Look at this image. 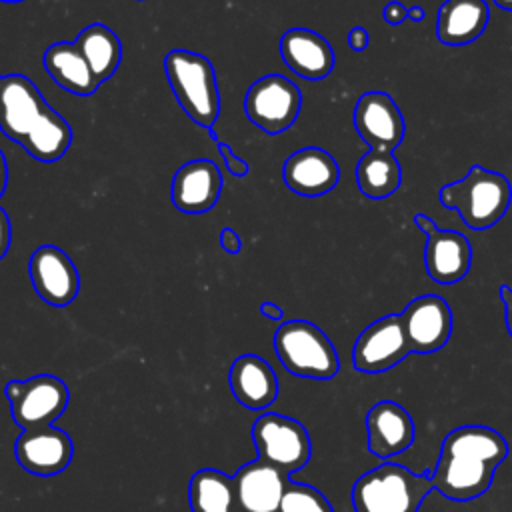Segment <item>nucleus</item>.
Masks as SVG:
<instances>
[{
	"mask_svg": "<svg viewBox=\"0 0 512 512\" xmlns=\"http://www.w3.org/2000/svg\"><path fill=\"white\" fill-rule=\"evenodd\" d=\"M72 142V128L68 122L54 112L48 104L42 108L40 116L28 130L22 146L28 154L42 162H54L62 158Z\"/></svg>",
	"mask_w": 512,
	"mask_h": 512,
	"instance_id": "obj_24",
	"label": "nucleus"
},
{
	"mask_svg": "<svg viewBox=\"0 0 512 512\" xmlns=\"http://www.w3.org/2000/svg\"><path fill=\"white\" fill-rule=\"evenodd\" d=\"M300 88L280 74L258 78L244 96L248 120L268 134H280L290 128L300 112Z\"/></svg>",
	"mask_w": 512,
	"mask_h": 512,
	"instance_id": "obj_8",
	"label": "nucleus"
},
{
	"mask_svg": "<svg viewBox=\"0 0 512 512\" xmlns=\"http://www.w3.org/2000/svg\"><path fill=\"white\" fill-rule=\"evenodd\" d=\"M500 300L504 304V318H506V330L512 338V288L502 284L500 286Z\"/></svg>",
	"mask_w": 512,
	"mask_h": 512,
	"instance_id": "obj_34",
	"label": "nucleus"
},
{
	"mask_svg": "<svg viewBox=\"0 0 512 512\" xmlns=\"http://www.w3.org/2000/svg\"><path fill=\"white\" fill-rule=\"evenodd\" d=\"M358 188L372 200L392 196L402 184V168L390 150H370L356 164Z\"/></svg>",
	"mask_w": 512,
	"mask_h": 512,
	"instance_id": "obj_25",
	"label": "nucleus"
},
{
	"mask_svg": "<svg viewBox=\"0 0 512 512\" xmlns=\"http://www.w3.org/2000/svg\"><path fill=\"white\" fill-rule=\"evenodd\" d=\"M382 18H384L390 26H398V24H402L404 20H408V8H406L402 2L392 0V2H388V4L384 6Z\"/></svg>",
	"mask_w": 512,
	"mask_h": 512,
	"instance_id": "obj_30",
	"label": "nucleus"
},
{
	"mask_svg": "<svg viewBox=\"0 0 512 512\" xmlns=\"http://www.w3.org/2000/svg\"><path fill=\"white\" fill-rule=\"evenodd\" d=\"M14 454L26 472L36 476H54L68 468L74 456V444L64 430L56 426H42L22 430L14 442Z\"/></svg>",
	"mask_w": 512,
	"mask_h": 512,
	"instance_id": "obj_13",
	"label": "nucleus"
},
{
	"mask_svg": "<svg viewBox=\"0 0 512 512\" xmlns=\"http://www.w3.org/2000/svg\"><path fill=\"white\" fill-rule=\"evenodd\" d=\"M44 66L52 80L76 96H90L100 82L74 42H56L44 52Z\"/></svg>",
	"mask_w": 512,
	"mask_h": 512,
	"instance_id": "obj_23",
	"label": "nucleus"
},
{
	"mask_svg": "<svg viewBox=\"0 0 512 512\" xmlns=\"http://www.w3.org/2000/svg\"><path fill=\"white\" fill-rule=\"evenodd\" d=\"M278 512H334V508L318 488L300 482H288Z\"/></svg>",
	"mask_w": 512,
	"mask_h": 512,
	"instance_id": "obj_28",
	"label": "nucleus"
},
{
	"mask_svg": "<svg viewBox=\"0 0 512 512\" xmlns=\"http://www.w3.org/2000/svg\"><path fill=\"white\" fill-rule=\"evenodd\" d=\"M414 224H416V226H418L426 236L438 228V226H436V222H434L432 218H428L426 214H416V216H414Z\"/></svg>",
	"mask_w": 512,
	"mask_h": 512,
	"instance_id": "obj_36",
	"label": "nucleus"
},
{
	"mask_svg": "<svg viewBox=\"0 0 512 512\" xmlns=\"http://www.w3.org/2000/svg\"><path fill=\"white\" fill-rule=\"evenodd\" d=\"M424 18H426V12H424L422 6H412V8H408V20H412V22H422Z\"/></svg>",
	"mask_w": 512,
	"mask_h": 512,
	"instance_id": "obj_38",
	"label": "nucleus"
},
{
	"mask_svg": "<svg viewBox=\"0 0 512 512\" xmlns=\"http://www.w3.org/2000/svg\"><path fill=\"white\" fill-rule=\"evenodd\" d=\"M238 512H278L288 474L256 458L232 476Z\"/></svg>",
	"mask_w": 512,
	"mask_h": 512,
	"instance_id": "obj_14",
	"label": "nucleus"
},
{
	"mask_svg": "<svg viewBox=\"0 0 512 512\" xmlns=\"http://www.w3.org/2000/svg\"><path fill=\"white\" fill-rule=\"evenodd\" d=\"M414 442V420L406 408L392 400L376 402L366 414L368 450L386 460L406 452Z\"/></svg>",
	"mask_w": 512,
	"mask_h": 512,
	"instance_id": "obj_15",
	"label": "nucleus"
},
{
	"mask_svg": "<svg viewBox=\"0 0 512 512\" xmlns=\"http://www.w3.org/2000/svg\"><path fill=\"white\" fill-rule=\"evenodd\" d=\"M0 2H20V0H0Z\"/></svg>",
	"mask_w": 512,
	"mask_h": 512,
	"instance_id": "obj_40",
	"label": "nucleus"
},
{
	"mask_svg": "<svg viewBox=\"0 0 512 512\" xmlns=\"http://www.w3.org/2000/svg\"><path fill=\"white\" fill-rule=\"evenodd\" d=\"M354 128L372 150H394L406 132L404 116L390 94L372 90L354 106Z\"/></svg>",
	"mask_w": 512,
	"mask_h": 512,
	"instance_id": "obj_11",
	"label": "nucleus"
},
{
	"mask_svg": "<svg viewBox=\"0 0 512 512\" xmlns=\"http://www.w3.org/2000/svg\"><path fill=\"white\" fill-rule=\"evenodd\" d=\"M0 80H2V76H0Z\"/></svg>",
	"mask_w": 512,
	"mask_h": 512,
	"instance_id": "obj_41",
	"label": "nucleus"
},
{
	"mask_svg": "<svg viewBox=\"0 0 512 512\" xmlns=\"http://www.w3.org/2000/svg\"><path fill=\"white\" fill-rule=\"evenodd\" d=\"M424 266L426 274L438 284L460 282L472 266L470 240L460 232L436 228L426 236Z\"/></svg>",
	"mask_w": 512,
	"mask_h": 512,
	"instance_id": "obj_19",
	"label": "nucleus"
},
{
	"mask_svg": "<svg viewBox=\"0 0 512 512\" xmlns=\"http://www.w3.org/2000/svg\"><path fill=\"white\" fill-rule=\"evenodd\" d=\"M438 198L444 208L458 210L468 228L486 230L506 214L512 186L504 174L474 164L462 180L442 186Z\"/></svg>",
	"mask_w": 512,
	"mask_h": 512,
	"instance_id": "obj_3",
	"label": "nucleus"
},
{
	"mask_svg": "<svg viewBox=\"0 0 512 512\" xmlns=\"http://www.w3.org/2000/svg\"><path fill=\"white\" fill-rule=\"evenodd\" d=\"M220 244L224 248V252L228 254H238L240 248H242V240L238 236V232L230 226H224L222 232H220Z\"/></svg>",
	"mask_w": 512,
	"mask_h": 512,
	"instance_id": "obj_31",
	"label": "nucleus"
},
{
	"mask_svg": "<svg viewBox=\"0 0 512 512\" xmlns=\"http://www.w3.org/2000/svg\"><path fill=\"white\" fill-rule=\"evenodd\" d=\"M46 100L22 74H8L0 80V130L22 144L28 130L40 116Z\"/></svg>",
	"mask_w": 512,
	"mask_h": 512,
	"instance_id": "obj_16",
	"label": "nucleus"
},
{
	"mask_svg": "<svg viewBox=\"0 0 512 512\" xmlns=\"http://www.w3.org/2000/svg\"><path fill=\"white\" fill-rule=\"evenodd\" d=\"M6 184H8V164H6V158H4V154L0 150V196L4 194Z\"/></svg>",
	"mask_w": 512,
	"mask_h": 512,
	"instance_id": "obj_37",
	"label": "nucleus"
},
{
	"mask_svg": "<svg viewBox=\"0 0 512 512\" xmlns=\"http://www.w3.org/2000/svg\"><path fill=\"white\" fill-rule=\"evenodd\" d=\"M260 314L270 318V320H276V322H280L284 318V310L274 302H262L260 304Z\"/></svg>",
	"mask_w": 512,
	"mask_h": 512,
	"instance_id": "obj_35",
	"label": "nucleus"
},
{
	"mask_svg": "<svg viewBox=\"0 0 512 512\" xmlns=\"http://www.w3.org/2000/svg\"><path fill=\"white\" fill-rule=\"evenodd\" d=\"M10 240H12V226H10V218L8 214L0 208V260L4 258V254L10 248Z\"/></svg>",
	"mask_w": 512,
	"mask_h": 512,
	"instance_id": "obj_32",
	"label": "nucleus"
},
{
	"mask_svg": "<svg viewBox=\"0 0 512 512\" xmlns=\"http://www.w3.org/2000/svg\"><path fill=\"white\" fill-rule=\"evenodd\" d=\"M410 352L402 316L388 314L368 324L354 342V368L364 374H382L400 364Z\"/></svg>",
	"mask_w": 512,
	"mask_h": 512,
	"instance_id": "obj_9",
	"label": "nucleus"
},
{
	"mask_svg": "<svg viewBox=\"0 0 512 512\" xmlns=\"http://www.w3.org/2000/svg\"><path fill=\"white\" fill-rule=\"evenodd\" d=\"M252 440L258 458L276 466L284 474L302 470L312 454V444L306 428L284 414L264 412L252 426Z\"/></svg>",
	"mask_w": 512,
	"mask_h": 512,
	"instance_id": "obj_6",
	"label": "nucleus"
},
{
	"mask_svg": "<svg viewBox=\"0 0 512 512\" xmlns=\"http://www.w3.org/2000/svg\"><path fill=\"white\" fill-rule=\"evenodd\" d=\"M286 66L306 80H322L334 68V50L324 36L308 28H292L280 38Z\"/></svg>",
	"mask_w": 512,
	"mask_h": 512,
	"instance_id": "obj_20",
	"label": "nucleus"
},
{
	"mask_svg": "<svg viewBox=\"0 0 512 512\" xmlns=\"http://www.w3.org/2000/svg\"><path fill=\"white\" fill-rule=\"evenodd\" d=\"M370 42V34L362 28V26H356L348 32V46L354 50V52H362Z\"/></svg>",
	"mask_w": 512,
	"mask_h": 512,
	"instance_id": "obj_33",
	"label": "nucleus"
},
{
	"mask_svg": "<svg viewBox=\"0 0 512 512\" xmlns=\"http://www.w3.org/2000/svg\"><path fill=\"white\" fill-rule=\"evenodd\" d=\"M488 20L486 0H444L438 10L436 34L446 46H466L482 36Z\"/></svg>",
	"mask_w": 512,
	"mask_h": 512,
	"instance_id": "obj_22",
	"label": "nucleus"
},
{
	"mask_svg": "<svg viewBox=\"0 0 512 512\" xmlns=\"http://www.w3.org/2000/svg\"><path fill=\"white\" fill-rule=\"evenodd\" d=\"M430 490V472L414 474L406 466L386 462L354 482L352 506L354 512H418Z\"/></svg>",
	"mask_w": 512,
	"mask_h": 512,
	"instance_id": "obj_2",
	"label": "nucleus"
},
{
	"mask_svg": "<svg viewBox=\"0 0 512 512\" xmlns=\"http://www.w3.org/2000/svg\"><path fill=\"white\" fill-rule=\"evenodd\" d=\"M164 72L180 108L210 130L220 114L218 80L210 60L190 50H172L164 58Z\"/></svg>",
	"mask_w": 512,
	"mask_h": 512,
	"instance_id": "obj_4",
	"label": "nucleus"
},
{
	"mask_svg": "<svg viewBox=\"0 0 512 512\" xmlns=\"http://www.w3.org/2000/svg\"><path fill=\"white\" fill-rule=\"evenodd\" d=\"M30 278L36 294L50 306H68L80 290V276L70 256L52 244L36 248L30 256Z\"/></svg>",
	"mask_w": 512,
	"mask_h": 512,
	"instance_id": "obj_12",
	"label": "nucleus"
},
{
	"mask_svg": "<svg viewBox=\"0 0 512 512\" xmlns=\"http://www.w3.org/2000/svg\"><path fill=\"white\" fill-rule=\"evenodd\" d=\"M492 2H494L498 8L512 12V0H492Z\"/></svg>",
	"mask_w": 512,
	"mask_h": 512,
	"instance_id": "obj_39",
	"label": "nucleus"
},
{
	"mask_svg": "<svg viewBox=\"0 0 512 512\" xmlns=\"http://www.w3.org/2000/svg\"><path fill=\"white\" fill-rule=\"evenodd\" d=\"M14 422L22 430L52 426L68 406V386L52 376L38 374L28 380H10L4 386Z\"/></svg>",
	"mask_w": 512,
	"mask_h": 512,
	"instance_id": "obj_7",
	"label": "nucleus"
},
{
	"mask_svg": "<svg viewBox=\"0 0 512 512\" xmlns=\"http://www.w3.org/2000/svg\"><path fill=\"white\" fill-rule=\"evenodd\" d=\"M286 186L300 196H322L340 180V166L332 154L308 146L290 154L282 166Z\"/></svg>",
	"mask_w": 512,
	"mask_h": 512,
	"instance_id": "obj_17",
	"label": "nucleus"
},
{
	"mask_svg": "<svg viewBox=\"0 0 512 512\" xmlns=\"http://www.w3.org/2000/svg\"><path fill=\"white\" fill-rule=\"evenodd\" d=\"M188 498L192 512H238L232 476L214 468L194 472Z\"/></svg>",
	"mask_w": 512,
	"mask_h": 512,
	"instance_id": "obj_27",
	"label": "nucleus"
},
{
	"mask_svg": "<svg viewBox=\"0 0 512 512\" xmlns=\"http://www.w3.org/2000/svg\"><path fill=\"white\" fill-rule=\"evenodd\" d=\"M214 140H216V144H218V150H220V156H222V160H224L226 170H228L232 176H246V174L250 172L248 162L242 160V158H238V156L232 152V148H230L228 144L220 142L218 138H214Z\"/></svg>",
	"mask_w": 512,
	"mask_h": 512,
	"instance_id": "obj_29",
	"label": "nucleus"
},
{
	"mask_svg": "<svg viewBox=\"0 0 512 512\" xmlns=\"http://www.w3.org/2000/svg\"><path fill=\"white\" fill-rule=\"evenodd\" d=\"M508 456L506 438L488 426L468 424L450 430L430 472L438 494L454 502H470L488 492L494 472Z\"/></svg>",
	"mask_w": 512,
	"mask_h": 512,
	"instance_id": "obj_1",
	"label": "nucleus"
},
{
	"mask_svg": "<svg viewBox=\"0 0 512 512\" xmlns=\"http://www.w3.org/2000/svg\"><path fill=\"white\" fill-rule=\"evenodd\" d=\"M82 56L90 64L96 80L102 84L108 80L122 60V44L118 36L104 24L94 22L86 26L74 40Z\"/></svg>",
	"mask_w": 512,
	"mask_h": 512,
	"instance_id": "obj_26",
	"label": "nucleus"
},
{
	"mask_svg": "<svg viewBox=\"0 0 512 512\" xmlns=\"http://www.w3.org/2000/svg\"><path fill=\"white\" fill-rule=\"evenodd\" d=\"M402 324L412 354H432L446 346L452 334V310L438 294H422L402 310Z\"/></svg>",
	"mask_w": 512,
	"mask_h": 512,
	"instance_id": "obj_10",
	"label": "nucleus"
},
{
	"mask_svg": "<svg viewBox=\"0 0 512 512\" xmlns=\"http://www.w3.org/2000/svg\"><path fill=\"white\" fill-rule=\"evenodd\" d=\"M222 192V176L212 160H190L178 168L172 180V202L180 212L202 214L210 210Z\"/></svg>",
	"mask_w": 512,
	"mask_h": 512,
	"instance_id": "obj_18",
	"label": "nucleus"
},
{
	"mask_svg": "<svg viewBox=\"0 0 512 512\" xmlns=\"http://www.w3.org/2000/svg\"><path fill=\"white\" fill-rule=\"evenodd\" d=\"M274 350L282 366L302 378L330 380L340 370L332 340L308 320H288L274 334Z\"/></svg>",
	"mask_w": 512,
	"mask_h": 512,
	"instance_id": "obj_5",
	"label": "nucleus"
},
{
	"mask_svg": "<svg viewBox=\"0 0 512 512\" xmlns=\"http://www.w3.org/2000/svg\"><path fill=\"white\" fill-rule=\"evenodd\" d=\"M228 384L234 398L250 410H264L278 396V378L272 366L256 354H242L232 362Z\"/></svg>",
	"mask_w": 512,
	"mask_h": 512,
	"instance_id": "obj_21",
	"label": "nucleus"
}]
</instances>
